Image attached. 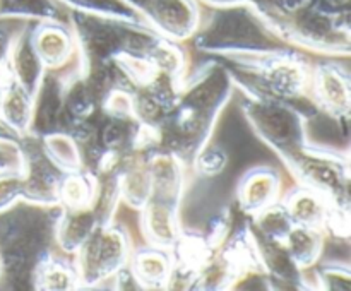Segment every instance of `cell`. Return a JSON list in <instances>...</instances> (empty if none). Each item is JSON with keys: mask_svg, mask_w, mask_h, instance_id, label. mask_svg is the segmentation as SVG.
Wrapping results in <instances>:
<instances>
[{"mask_svg": "<svg viewBox=\"0 0 351 291\" xmlns=\"http://www.w3.org/2000/svg\"><path fill=\"white\" fill-rule=\"evenodd\" d=\"M233 89L235 82L218 57L187 72L173 110L158 129V149L175 154L191 168L195 154L211 140Z\"/></svg>", "mask_w": 351, "mask_h": 291, "instance_id": "cell-1", "label": "cell"}, {"mask_svg": "<svg viewBox=\"0 0 351 291\" xmlns=\"http://www.w3.org/2000/svg\"><path fill=\"white\" fill-rule=\"evenodd\" d=\"M250 3L288 47L328 57H350L351 0H252Z\"/></svg>", "mask_w": 351, "mask_h": 291, "instance_id": "cell-2", "label": "cell"}, {"mask_svg": "<svg viewBox=\"0 0 351 291\" xmlns=\"http://www.w3.org/2000/svg\"><path fill=\"white\" fill-rule=\"evenodd\" d=\"M218 58L243 94L290 103L302 110L308 120L317 115L308 94L312 62L302 50L290 47L269 53Z\"/></svg>", "mask_w": 351, "mask_h": 291, "instance_id": "cell-3", "label": "cell"}, {"mask_svg": "<svg viewBox=\"0 0 351 291\" xmlns=\"http://www.w3.org/2000/svg\"><path fill=\"white\" fill-rule=\"evenodd\" d=\"M201 24L192 36L197 51L211 57L259 55L290 48L261 17L252 3L206 7Z\"/></svg>", "mask_w": 351, "mask_h": 291, "instance_id": "cell-4", "label": "cell"}, {"mask_svg": "<svg viewBox=\"0 0 351 291\" xmlns=\"http://www.w3.org/2000/svg\"><path fill=\"white\" fill-rule=\"evenodd\" d=\"M67 21L74 29L84 64L147 60L161 38V34L147 24L117 17L69 12Z\"/></svg>", "mask_w": 351, "mask_h": 291, "instance_id": "cell-5", "label": "cell"}, {"mask_svg": "<svg viewBox=\"0 0 351 291\" xmlns=\"http://www.w3.org/2000/svg\"><path fill=\"white\" fill-rule=\"evenodd\" d=\"M27 211H17V205L0 214V262L2 279L10 276V283L31 279L36 260L47 250L53 249L55 219L58 205L26 204ZM0 279V283H2Z\"/></svg>", "mask_w": 351, "mask_h": 291, "instance_id": "cell-6", "label": "cell"}, {"mask_svg": "<svg viewBox=\"0 0 351 291\" xmlns=\"http://www.w3.org/2000/svg\"><path fill=\"white\" fill-rule=\"evenodd\" d=\"M281 161L298 185L314 188L332 205L350 207L351 168L348 151L341 153L308 140L307 146Z\"/></svg>", "mask_w": 351, "mask_h": 291, "instance_id": "cell-7", "label": "cell"}, {"mask_svg": "<svg viewBox=\"0 0 351 291\" xmlns=\"http://www.w3.org/2000/svg\"><path fill=\"white\" fill-rule=\"evenodd\" d=\"M242 112L250 129L280 160L308 144V116L297 106L276 99L243 94Z\"/></svg>", "mask_w": 351, "mask_h": 291, "instance_id": "cell-8", "label": "cell"}, {"mask_svg": "<svg viewBox=\"0 0 351 291\" xmlns=\"http://www.w3.org/2000/svg\"><path fill=\"white\" fill-rule=\"evenodd\" d=\"M132 238L120 223L99 225L74 255L82 290L108 284L119 270L129 264Z\"/></svg>", "mask_w": 351, "mask_h": 291, "instance_id": "cell-9", "label": "cell"}, {"mask_svg": "<svg viewBox=\"0 0 351 291\" xmlns=\"http://www.w3.org/2000/svg\"><path fill=\"white\" fill-rule=\"evenodd\" d=\"M19 146L23 153V202L43 207L58 205V192L65 173L45 153L40 137L26 134L19 137Z\"/></svg>", "mask_w": 351, "mask_h": 291, "instance_id": "cell-10", "label": "cell"}, {"mask_svg": "<svg viewBox=\"0 0 351 291\" xmlns=\"http://www.w3.org/2000/svg\"><path fill=\"white\" fill-rule=\"evenodd\" d=\"M308 94L317 113L346 129L351 113V75L346 65L338 60L312 64Z\"/></svg>", "mask_w": 351, "mask_h": 291, "instance_id": "cell-11", "label": "cell"}, {"mask_svg": "<svg viewBox=\"0 0 351 291\" xmlns=\"http://www.w3.org/2000/svg\"><path fill=\"white\" fill-rule=\"evenodd\" d=\"M137 9L161 36L184 43L197 31L204 5L199 0H143Z\"/></svg>", "mask_w": 351, "mask_h": 291, "instance_id": "cell-12", "label": "cell"}, {"mask_svg": "<svg viewBox=\"0 0 351 291\" xmlns=\"http://www.w3.org/2000/svg\"><path fill=\"white\" fill-rule=\"evenodd\" d=\"M182 81L184 77H177L173 74L153 72L130 92L134 116L143 125L160 129L177 103Z\"/></svg>", "mask_w": 351, "mask_h": 291, "instance_id": "cell-13", "label": "cell"}, {"mask_svg": "<svg viewBox=\"0 0 351 291\" xmlns=\"http://www.w3.org/2000/svg\"><path fill=\"white\" fill-rule=\"evenodd\" d=\"M31 38L47 71H64L82 60L74 29L69 21L33 23Z\"/></svg>", "mask_w": 351, "mask_h": 291, "instance_id": "cell-14", "label": "cell"}, {"mask_svg": "<svg viewBox=\"0 0 351 291\" xmlns=\"http://www.w3.org/2000/svg\"><path fill=\"white\" fill-rule=\"evenodd\" d=\"M250 226V225H249ZM259 253L261 266L271 290H311L307 270H302L288 253L283 240L269 238L250 228Z\"/></svg>", "mask_w": 351, "mask_h": 291, "instance_id": "cell-15", "label": "cell"}, {"mask_svg": "<svg viewBox=\"0 0 351 291\" xmlns=\"http://www.w3.org/2000/svg\"><path fill=\"white\" fill-rule=\"evenodd\" d=\"M170 253L173 267L168 290H194L199 274L215 252L202 231L182 228L178 238L170 246Z\"/></svg>", "mask_w": 351, "mask_h": 291, "instance_id": "cell-16", "label": "cell"}, {"mask_svg": "<svg viewBox=\"0 0 351 291\" xmlns=\"http://www.w3.org/2000/svg\"><path fill=\"white\" fill-rule=\"evenodd\" d=\"M283 195V178L273 166L259 164L242 175L237 184V205L245 218H252Z\"/></svg>", "mask_w": 351, "mask_h": 291, "instance_id": "cell-17", "label": "cell"}, {"mask_svg": "<svg viewBox=\"0 0 351 291\" xmlns=\"http://www.w3.org/2000/svg\"><path fill=\"white\" fill-rule=\"evenodd\" d=\"M64 82L62 72L47 71L33 96V120L29 134L45 137L64 132Z\"/></svg>", "mask_w": 351, "mask_h": 291, "instance_id": "cell-18", "label": "cell"}, {"mask_svg": "<svg viewBox=\"0 0 351 291\" xmlns=\"http://www.w3.org/2000/svg\"><path fill=\"white\" fill-rule=\"evenodd\" d=\"M182 202L151 195L141 209V231L144 242L149 245L170 249L182 231L180 223Z\"/></svg>", "mask_w": 351, "mask_h": 291, "instance_id": "cell-19", "label": "cell"}, {"mask_svg": "<svg viewBox=\"0 0 351 291\" xmlns=\"http://www.w3.org/2000/svg\"><path fill=\"white\" fill-rule=\"evenodd\" d=\"M29 284L38 291H77L82 290L81 277L74 255L62 250H47L31 270Z\"/></svg>", "mask_w": 351, "mask_h": 291, "instance_id": "cell-20", "label": "cell"}, {"mask_svg": "<svg viewBox=\"0 0 351 291\" xmlns=\"http://www.w3.org/2000/svg\"><path fill=\"white\" fill-rule=\"evenodd\" d=\"M127 267L139 290L163 291L170 284L173 260L170 249L144 243L143 246L132 249Z\"/></svg>", "mask_w": 351, "mask_h": 291, "instance_id": "cell-21", "label": "cell"}, {"mask_svg": "<svg viewBox=\"0 0 351 291\" xmlns=\"http://www.w3.org/2000/svg\"><path fill=\"white\" fill-rule=\"evenodd\" d=\"M146 161L151 178V195L182 202L187 185V171L191 168L178 156L158 147L147 153Z\"/></svg>", "mask_w": 351, "mask_h": 291, "instance_id": "cell-22", "label": "cell"}, {"mask_svg": "<svg viewBox=\"0 0 351 291\" xmlns=\"http://www.w3.org/2000/svg\"><path fill=\"white\" fill-rule=\"evenodd\" d=\"M98 226L99 221L91 205L77 209L58 205V214L53 226L55 245L64 253L75 255Z\"/></svg>", "mask_w": 351, "mask_h": 291, "instance_id": "cell-23", "label": "cell"}, {"mask_svg": "<svg viewBox=\"0 0 351 291\" xmlns=\"http://www.w3.org/2000/svg\"><path fill=\"white\" fill-rule=\"evenodd\" d=\"M31 29H33V23H26V26L21 29L19 36L16 38L12 53H10L9 74L10 79H14L17 84L23 86L29 94L34 96L41 79L47 74V68H45L40 55L34 50Z\"/></svg>", "mask_w": 351, "mask_h": 291, "instance_id": "cell-24", "label": "cell"}, {"mask_svg": "<svg viewBox=\"0 0 351 291\" xmlns=\"http://www.w3.org/2000/svg\"><path fill=\"white\" fill-rule=\"evenodd\" d=\"M281 201H283L285 207H287L288 214L295 225L308 226V228L324 231L332 205L324 195L319 194L314 188L297 184L293 188L281 195Z\"/></svg>", "mask_w": 351, "mask_h": 291, "instance_id": "cell-25", "label": "cell"}, {"mask_svg": "<svg viewBox=\"0 0 351 291\" xmlns=\"http://www.w3.org/2000/svg\"><path fill=\"white\" fill-rule=\"evenodd\" d=\"M147 153H134L123 160L117 170L120 202L141 211L151 195V178L147 170Z\"/></svg>", "mask_w": 351, "mask_h": 291, "instance_id": "cell-26", "label": "cell"}, {"mask_svg": "<svg viewBox=\"0 0 351 291\" xmlns=\"http://www.w3.org/2000/svg\"><path fill=\"white\" fill-rule=\"evenodd\" d=\"M0 120L16 134L17 139L29 134L33 94L10 77L0 86Z\"/></svg>", "mask_w": 351, "mask_h": 291, "instance_id": "cell-27", "label": "cell"}, {"mask_svg": "<svg viewBox=\"0 0 351 291\" xmlns=\"http://www.w3.org/2000/svg\"><path fill=\"white\" fill-rule=\"evenodd\" d=\"M326 233L308 226L293 225L283 238L288 253L302 270H311L324 252Z\"/></svg>", "mask_w": 351, "mask_h": 291, "instance_id": "cell-28", "label": "cell"}, {"mask_svg": "<svg viewBox=\"0 0 351 291\" xmlns=\"http://www.w3.org/2000/svg\"><path fill=\"white\" fill-rule=\"evenodd\" d=\"M69 10L57 0H0L2 19H21L29 23L67 21Z\"/></svg>", "mask_w": 351, "mask_h": 291, "instance_id": "cell-29", "label": "cell"}, {"mask_svg": "<svg viewBox=\"0 0 351 291\" xmlns=\"http://www.w3.org/2000/svg\"><path fill=\"white\" fill-rule=\"evenodd\" d=\"M96 190V177L91 171L79 168L75 171H67L62 178L60 192H58V205L60 207L77 209L91 205Z\"/></svg>", "mask_w": 351, "mask_h": 291, "instance_id": "cell-30", "label": "cell"}, {"mask_svg": "<svg viewBox=\"0 0 351 291\" xmlns=\"http://www.w3.org/2000/svg\"><path fill=\"white\" fill-rule=\"evenodd\" d=\"M69 12L93 14V16L117 17V19L134 21V23L147 24L139 9L129 0H57ZM149 26V24H147Z\"/></svg>", "mask_w": 351, "mask_h": 291, "instance_id": "cell-31", "label": "cell"}, {"mask_svg": "<svg viewBox=\"0 0 351 291\" xmlns=\"http://www.w3.org/2000/svg\"><path fill=\"white\" fill-rule=\"evenodd\" d=\"M45 153L64 173L82 168L81 146L69 132H53L40 137Z\"/></svg>", "mask_w": 351, "mask_h": 291, "instance_id": "cell-32", "label": "cell"}, {"mask_svg": "<svg viewBox=\"0 0 351 291\" xmlns=\"http://www.w3.org/2000/svg\"><path fill=\"white\" fill-rule=\"evenodd\" d=\"M311 290L322 291H350L351 290V267L350 264L339 260H319L312 267Z\"/></svg>", "mask_w": 351, "mask_h": 291, "instance_id": "cell-33", "label": "cell"}, {"mask_svg": "<svg viewBox=\"0 0 351 291\" xmlns=\"http://www.w3.org/2000/svg\"><path fill=\"white\" fill-rule=\"evenodd\" d=\"M120 204L119 178L117 173L96 177V190L93 197L91 207L98 218L99 225H108L115 221V212Z\"/></svg>", "mask_w": 351, "mask_h": 291, "instance_id": "cell-34", "label": "cell"}, {"mask_svg": "<svg viewBox=\"0 0 351 291\" xmlns=\"http://www.w3.org/2000/svg\"><path fill=\"white\" fill-rule=\"evenodd\" d=\"M249 225L250 228L256 229L261 235H266L269 238L283 240L295 223L291 221L283 201L280 199L274 204L267 205L266 209L257 212L256 216L249 218Z\"/></svg>", "mask_w": 351, "mask_h": 291, "instance_id": "cell-35", "label": "cell"}, {"mask_svg": "<svg viewBox=\"0 0 351 291\" xmlns=\"http://www.w3.org/2000/svg\"><path fill=\"white\" fill-rule=\"evenodd\" d=\"M230 156L221 146H209L206 144L191 163V170H194L199 177L215 178L221 175L228 166Z\"/></svg>", "mask_w": 351, "mask_h": 291, "instance_id": "cell-36", "label": "cell"}, {"mask_svg": "<svg viewBox=\"0 0 351 291\" xmlns=\"http://www.w3.org/2000/svg\"><path fill=\"white\" fill-rule=\"evenodd\" d=\"M29 21L21 19H2L0 17V84L10 77L9 62L12 47L16 43V38L19 36L21 29L26 26Z\"/></svg>", "mask_w": 351, "mask_h": 291, "instance_id": "cell-37", "label": "cell"}, {"mask_svg": "<svg viewBox=\"0 0 351 291\" xmlns=\"http://www.w3.org/2000/svg\"><path fill=\"white\" fill-rule=\"evenodd\" d=\"M233 228H235V223H233L232 207H223L221 211L216 212V214L209 219L208 225H206L204 229H201V231L202 235H204L208 245L211 246L213 252H216V250L225 243V240L228 238V235L232 233Z\"/></svg>", "mask_w": 351, "mask_h": 291, "instance_id": "cell-38", "label": "cell"}, {"mask_svg": "<svg viewBox=\"0 0 351 291\" xmlns=\"http://www.w3.org/2000/svg\"><path fill=\"white\" fill-rule=\"evenodd\" d=\"M23 202V175L19 170L0 173V214Z\"/></svg>", "mask_w": 351, "mask_h": 291, "instance_id": "cell-39", "label": "cell"}, {"mask_svg": "<svg viewBox=\"0 0 351 291\" xmlns=\"http://www.w3.org/2000/svg\"><path fill=\"white\" fill-rule=\"evenodd\" d=\"M23 163L19 140L0 139V173L9 170H19Z\"/></svg>", "mask_w": 351, "mask_h": 291, "instance_id": "cell-40", "label": "cell"}, {"mask_svg": "<svg viewBox=\"0 0 351 291\" xmlns=\"http://www.w3.org/2000/svg\"><path fill=\"white\" fill-rule=\"evenodd\" d=\"M199 2L204 7H230L240 5V3H249L252 0H199Z\"/></svg>", "mask_w": 351, "mask_h": 291, "instance_id": "cell-41", "label": "cell"}, {"mask_svg": "<svg viewBox=\"0 0 351 291\" xmlns=\"http://www.w3.org/2000/svg\"><path fill=\"white\" fill-rule=\"evenodd\" d=\"M2 86V84H0ZM0 139H14V140H19L16 137V134L12 132V130L9 129V127L5 125V123L2 122V120H0Z\"/></svg>", "mask_w": 351, "mask_h": 291, "instance_id": "cell-42", "label": "cell"}, {"mask_svg": "<svg viewBox=\"0 0 351 291\" xmlns=\"http://www.w3.org/2000/svg\"><path fill=\"white\" fill-rule=\"evenodd\" d=\"M129 2H130V3H132V5H134V7H136V9H137V7H139V3H141V2H143V0H129ZM139 12H141V10H139Z\"/></svg>", "mask_w": 351, "mask_h": 291, "instance_id": "cell-43", "label": "cell"}, {"mask_svg": "<svg viewBox=\"0 0 351 291\" xmlns=\"http://www.w3.org/2000/svg\"><path fill=\"white\" fill-rule=\"evenodd\" d=\"M0 279H2V262H0Z\"/></svg>", "mask_w": 351, "mask_h": 291, "instance_id": "cell-44", "label": "cell"}]
</instances>
